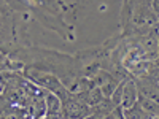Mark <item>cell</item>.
<instances>
[{
  "label": "cell",
  "mask_w": 159,
  "mask_h": 119,
  "mask_svg": "<svg viewBox=\"0 0 159 119\" xmlns=\"http://www.w3.org/2000/svg\"><path fill=\"white\" fill-rule=\"evenodd\" d=\"M139 99V90H137V86H135V81L132 76H127L126 81H124V86H123V94H121V103L119 107L123 110L132 107Z\"/></svg>",
  "instance_id": "cell-1"
},
{
  "label": "cell",
  "mask_w": 159,
  "mask_h": 119,
  "mask_svg": "<svg viewBox=\"0 0 159 119\" xmlns=\"http://www.w3.org/2000/svg\"><path fill=\"white\" fill-rule=\"evenodd\" d=\"M45 105H46V113L45 116H61V110H62V102L61 99L54 94V92H48L45 95Z\"/></svg>",
  "instance_id": "cell-2"
},
{
  "label": "cell",
  "mask_w": 159,
  "mask_h": 119,
  "mask_svg": "<svg viewBox=\"0 0 159 119\" xmlns=\"http://www.w3.org/2000/svg\"><path fill=\"white\" fill-rule=\"evenodd\" d=\"M137 103L142 107L143 111H147V113H148L150 117H157V114H159V105H157V100L150 99V97H145V95H140V94H139Z\"/></svg>",
  "instance_id": "cell-3"
}]
</instances>
